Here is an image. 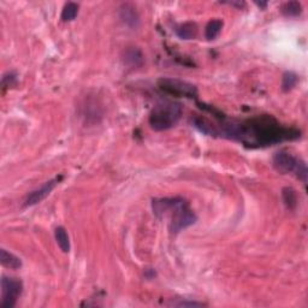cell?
<instances>
[{
	"label": "cell",
	"instance_id": "obj_19",
	"mask_svg": "<svg viewBox=\"0 0 308 308\" xmlns=\"http://www.w3.org/2000/svg\"><path fill=\"white\" fill-rule=\"evenodd\" d=\"M171 307H203L205 303L199 302V301H190V300H181V301H171L169 303Z\"/></svg>",
	"mask_w": 308,
	"mask_h": 308
},
{
	"label": "cell",
	"instance_id": "obj_7",
	"mask_svg": "<svg viewBox=\"0 0 308 308\" xmlns=\"http://www.w3.org/2000/svg\"><path fill=\"white\" fill-rule=\"evenodd\" d=\"M62 178H63L62 175L58 176V177H55L53 180L47 181L46 183H43L41 185V187L37 188V189L33 190L31 193L28 194L27 197L23 201V206L30 207V206L37 205V203H40L41 201L45 200L46 197L52 193V190L57 187V184H59V182L62 181Z\"/></svg>",
	"mask_w": 308,
	"mask_h": 308
},
{
	"label": "cell",
	"instance_id": "obj_10",
	"mask_svg": "<svg viewBox=\"0 0 308 308\" xmlns=\"http://www.w3.org/2000/svg\"><path fill=\"white\" fill-rule=\"evenodd\" d=\"M175 33L181 40H193L197 35V26L194 22H185L175 28Z\"/></svg>",
	"mask_w": 308,
	"mask_h": 308
},
{
	"label": "cell",
	"instance_id": "obj_11",
	"mask_svg": "<svg viewBox=\"0 0 308 308\" xmlns=\"http://www.w3.org/2000/svg\"><path fill=\"white\" fill-rule=\"evenodd\" d=\"M0 262H2V265L6 267V269L18 270L22 267V260L20 258L16 256L15 254L8 252L4 248L0 250Z\"/></svg>",
	"mask_w": 308,
	"mask_h": 308
},
{
	"label": "cell",
	"instance_id": "obj_20",
	"mask_svg": "<svg viewBox=\"0 0 308 308\" xmlns=\"http://www.w3.org/2000/svg\"><path fill=\"white\" fill-rule=\"evenodd\" d=\"M223 4H228V5H231V6H235V8H237V9H243L244 6H246V3H243V2H225V3H223Z\"/></svg>",
	"mask_w": 308,
	"mask_h": 308
},
{
	"label": "cell",
	"instance_id": "obj_12",
	"mask_svg": "<svg viewBox=\"0 0 308 308\" xmlns=\"http://www.w3.org/2000/svg\"><path fill=\"white\" fill-rule=\"evenodd\" d=\"M55 238L57 241V244H58L59 248L63 250L64 253H69L71 249L70 246V238H69V235L67 230H65L63 226H57L55 230Z\"/></svg>",
	"mask_w": 308,
	"mask_h": 308
},
{
	"label": "cell",
	"instance_id": "obj_3",
	"mask_svg": "<svg viewBox=\"0 0 308 308\" xmlns=\"http://www.w3.org/2000/svg\"><path fill=\"white\" fill-rule=\"evenodd\" d=\"M182 117V105L175 101H163L154 106L149 115V125L153 130L164 131L174 128Z\"/></svg>",
	"mask_w": 308,
	"mask_h": 308
},
{
	"label": "cell",
	"instance_id": "obj_16",
	"mask_svg": "<svg viewBox=\"0 0 308 308\" xmlns=\"http://www.w3.org/2000/svg\"><path fill=\"white\" fill-rule=\"evenodd\" d=\"M78 9H80V6H78V4H76V3H72V2L67 3L62 10L61 20L63 22L74 21L78 15Z\"/></svg>",
	"mask_w": 308,
	"mask_h": 308
},
{
	"label": "cell",
	"instance_id": "obj_14",
	"mask_svg": "<svg viewBox=\"0 0 308 308\" xmlns=\"http://www.w3.org/2000/svg\"><path fill=\"white\" fill-rule=\"evenodd\" d=\"M282 199H283V202H284L285 207H287L288 210H290V211L296 210L297 194H296V191L293 189V188H290V187L283 188Z\"/></svg>",
	"mask_w": 308,
	"mask_h": 308
},
{
	"label": "cell",
	"instance_id": "obj_18",
	"mask_svg": "<svg viewBox=\"0 0 308 308\" xmlns=\"http://www.w3.org/2000/svg\"><path fill=\"white\" fill-rule=\"evenodd\" d=\"M17 84V74L15 71H8L3 75L2 77V87L3 89H8V88L15 87Z\"/></svg>",
	"mask_w": 308,
	"mask_h": 308
},
{
	"label": "cell",
	"instance_id": "obj_6",
	"mask_svg": "<svg viewBox=\"0 0 308 308\" xmlns=\"http://www.w3.org/2000/svg\"><path fill=\"white\" fill-rule=\"evenodd\" d=\"M23 291V283L20 279L14 277H2V300L0 307L12 308L16 306L18 298Z\"/></svg>",
	"mask_w": 308,
	"mask_h": 308
},
{
	"label": "cell",
	"instance_id": "obj_9",
	"mask_svg": "<svg viewBox=\"0 0 308 308\" xmlns=\"http://www.w3.org/2000/svg\"><path fill=\"white\" fill-rule=\"evenodd\" d=\"M122 61L129 68H140L144 63L143 53L137 47H128L123 51Z\"/></svg>",
	"mask_w": 308,
	"mask_h": 308
},
{
	"label": "cell",
	"instance_id": "obj_21",
	"mask_svg": "<svg viewBox=\"0 0 308 308\" xmlns=\"http://www.w3.org/2000/svg\"><path fill=\"white\" fill-rule=\"evenodd\" d=\"M255 4L259 6L260 9H266V6H267V3H264V2H255Z\"/></svg>",
	"mask_w": 308,
	"mask_h": 308
},
{
	"label": "cell",
	"instance_id": "obj_5",
	"mask_svg": "<svg viewBox=\"0 0 308 308\" xmlns=\"http://www.w3.org/2000/svg\"><path fill=\"white\" fill-rule=\"evenodd\" d=\"M158 87L163 92L168 93L170 95L177 96V98H197V88L194 84L177 80V78H160L158 81Z\"/></svg>",
	"mask_w": 308,
	"mask_h": 308
},
{
	"label": "cell",
	"instance_id": "obj_15",
	"mask_svg": "<svg viewBox=\"0 0 308 308\" xmlns=\"http://www.w3.org/2000/svg\"><path fill=\"white\" fill-rule=\"evenodd\" d=\"M222 28H223L222 20L216 18V20L210 21L205 28V37L207 40H215L216 37L221 34Z\"/></svg>",
	"mask_w": 308,
	"mask_h": 308
},
{
	"label": "cell",
	"instance_id": "obj_4",
	"mask_svg": "<svg viewBox=\"0 0 308 308\" xmlns=\"http://www.w3.org/2000/svg\"><path fill=\"white\" fill-rule=\"evenodd\" d=\"M272 164L279 174L294 175L302 183H307V165L302 159L294 156L288 150H279L273 156Z\"/></svg>",
	"mask_w": 308,
	"mask_h": 308
},
{
	"label": "cell",
	"instance_id": "obj_17",
	"mask_svg": "<svg viewBox=\"0 0 308 308\" xmlns=\"http://www.w3.org/2000/svg\"><path fill=\"white\" fill-rule=\"evenodd\" d=\"M298 82V76L293 71H287L282 76V90L283 92H290Z\"/></svg>",
	"mask_w": 308,
	"mask_h": 308
},
{
	"label": "cell",
	"instance_id": "obj_13",
	"mask_svg": "<svg viewBox=\"0 0 308 308\" xmlns=\"http://www.w3.org/2000/svg\"><path fill=\"white\" fill-rule=\"evenodd\" d=\"M281 14L285 17L294 18L302 14V5L298 2H288L281 6Z\"/></svg>",
	"mask_w": 308,
	"mask_h": 308
},
{
	"label": "cell",
	"instance_id": "obj_2",
	"mask_svg": "<svg viewBox=\"0 0 308 308\" xmlns=\"http://www.w3.org/2000/svg\"><path fill=\"white\" fill-rule=\"evenodd\" d=\"M152 210L157 218L170 219L169 229L175 235L195 224L197 221L189 202L181 196L153 199Z\"/></svg>",
	"mask_w": 308,
	"mask_h": 308
},
{
	"label": "cell",
	"instance_id": "obj_1",
	"mask_svg": "<svg viewBox=\"0 0 308 308\" xmlns=\"http://www.w3.org/2000/svg\"><path fill=\"white\" fill-rule=\"evenodd\" d=\"M216 135L236 140L247 147H263L296 140L300 131L282 127L271 116H260L242 122H230L216 129Z\"/></svg>",
	"mask_w": 308,
	"mask_h": 308
},
{
	"label": "cell",
	"instance_id": "obj_8",
	"mask_svg": "<svg viewBox=\"0 0 308 308\" xmlns=\"http://www.w3.org/2000/svg\"><path fill=\"white\" fill-rule=\"evenodd\" d=\"M119 18L125 26L131 28V29H136L140 26L139 12L130 3H125V4L121 5V8H119Z\"/></svg>",
	"mask_w": 308,
	"mask_h": 308
}]
</instances>
